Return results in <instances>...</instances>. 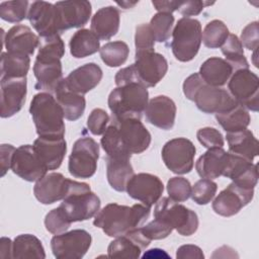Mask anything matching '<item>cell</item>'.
<instances>
[{
    "instance_id": "obj_1",
    "label": "cell",
    "mask_w": 259,
    "mask_h": 259,
    "mask_svg": "<svg viewBox=\"0 0 259 259\" xmlns=\"http://www.w3.org/2000/svg\"><path fill=\"white\" fill-rule=\"evenodd\" d=\"M151 213V207L144 203L133 206L108 203L96 213L93 224L108 237L116 238L142 227Z\"/></svg>"
},
{
    "instance_id": "obj_2",
    "label": "cell",
    "mask_w": 259,
    "mask_h": 259,
    "mask_svg": "<svg viewBox=\"0 0 259 259\" xmlns=\"http://www.w3.org/2000/svg\"><path fill=\"white\" fill-rule=\"evenodd\" d=\"M29 113L38 137L64 138L66 132L64 113L53 94L48 92L35 94L30 102Z\"/></svg>"
},
{
    "instance_id": "obj_3",
    "label": "cell",
    "mask_w": 259,
    "mask_h": 259,
    "mask_svg": "<svg viewBox=\"0 0 259 259\" xmlns=\"http://www.w3.org/2000/svg\"><path fill=\"white\" fill-rule=\"evenodd\" d=\"M107 102L111 119H141L149 102V92L140 82H128L116 86L110 92Z\"/></svg>"
},
{
    "instance_id": "obj_4",
    "label": "cell",
    "mask_w": 259,
    "mask_h": 259,
    "mask_svg": "<svg viewBox=\"0 0 259 259\" xmlns=\"http://www.w3.org/2000/svg\"><path fill=\"white\" fill-rule=\"evenodd\" d=\"M99 197L91 191L88 183L72 181L71 188L59 205L71 223L87 221L100 209Z\"/></svg>"
},
{
    "instance_id": "obj_5",
    "label": "cell",
    "mask_w": 259,
    "mask_h": 259,
    "mask_svg": "<svg viewBox=\"0 0 259 259\" xmlns=\"http://www.w3.org/2000/svg\"><path fill=\"white\" fill-rule=\"evenodd\" d=\"M202 41L199 20L190 17L180 18L172 31L170 44L174 57L180 62H189L197 55Z\"/></svg>"
},
{
    "instance_id": "obj_6",
    "label": "cell",
    "mask_w": 259,
    "mask_h": 259,
    "mask_svg": "<svg viewBox=\"0 0 259 259\" xmlns=\"http://www.w3.org/2000/svg\"><path fill=\"white\" fill-rule=\"evenodd\" d=\"M154 218L163 221L181 236L193 235L199 224L195 211L170 197H161L157 201L154 208Z\"/></svg>"
},
{
    "instance_id": "obj_7",
    "label": "cell",
    "mask_w": 259,
    "mask_h": 259,
    "mask_svg": "<svg viewBox=\"0 0 259 259\" xmlns=\"http://www.w3.org/2000/svg\"><path fill=\"white\" fill-rule=\"evenodd\" d=\"M99 159V145L90 137L78 139L69 157L68 170L75 178H90L97 169Z\"/></svg>"
},
{
    "instance_id": "obj_8",
    "label": "cell",
    "mask_w": 259,
    "mask_h": 259,
    "mask_svg": "<svg viewBox=\"0 0 259 259\" xmlns=\"http://www.w3.org/2000/svg\"><path fill=\"white\" fill-rule=\"evenodd\" d=\"M229 93L247 110L258 111L259 107V79L249 69L235 71L228 81Z\"/></svg>"
},
{
    "instance_id": "obj_9",
    "label": "cell",
    "mask_w": 259,
    "mask_h": 259,
    "mask_svg": "<svg viewBox=\"0 0 259 259\" xmlns=\"http://www.w3.org/2000/svg\"><path fill=\"white\" fill-rule=\"evenodd\" d=\"M196 149L186 138H175L162 148L161 156L166 167L175 174H187L194 165Z\"/></svg>"
},
{
    "instance_id": "obj_10",
    "label": "cell",
    "mask_w": 259,
    "mask_h": 259,
    "mask_svg": "<svg viewBox=\"0 0 259 259\" xmlns=\"http://www.w3.org/2000/svg\"><path fill=\"white\" fill-rule=\"evenodd\" d=\"M91 235L82 229L72 230L55 235L51 240V248L58 259H81L91 246Z\"/></svg>"
},
{
    "instance_id": "obj_11",
    "label": "cell",
    "mask_w": 259,
    "mask_h": 259,
    "mask_svg": "<svg viewBox=\"0 0 259 259\" xmlns=\"http://www.w3.org/2000/svg\"><path fill=\"white\" fill-rule=\"evenodd\" d=\"M135 60L138 79L147 88L155 87L168 71L166 58L155 51L136 52Z\"/></svg>"
},
{
    "instance_id": "obj_12",
    "label": "cell",
    "mask_w": 259,
    "mask_h": 259,
    "mask_svg": "<svg viewBox=\"0 0 259 259\" xmlns=\"http://www.w3.org/2000/svg\"><path fill=\"white\" fill-rule=\"evenodd\" d=\"M11 170L21 179L28 182H36L42 178L48 171L33 145H22L16 148L12 162Z\"/></svg>"
},
{
    "instance_id": "obj_13",
    "label": "cell",
    "mask_w": 259,
    "mask_h": 259,
    "mask_svg": "<svg viewBox=\"0 0 259 259\" xmlns=\"http://www.w3.org/2000/svg\"><path fill=\"white\" fill-rule=\"evenodd\" d=\"M111 122L115 124L122 145L131 154H141L149 148L152 137L141 119H111Z\"/></svg>"
},
{
    "instance_id": "obj_14",
    "label": "cell",
    "mask_w": 259,
    "mask_h": 259,
    "mask_svg": "<svg viewBox=\"0 0 259 259\" xmlns=\"http://www.w3.org/2000/svg\"><path fill=\"white\" fill-rule=\"evenodd\" d=\"M192 101L200 111L207 114L221 113L238 104L229 91L222 87L207 85L204 81L196 90Z\"/></svg>"
},
{
    "instance_id": "obj_15",
    "label": "cell",
    "mask_w": 259,
    "mask_h": 259,
    "mask_svg": "<svg viewBox=\"0 0 259 259\" xmlns=\"http://www.w3.org/2000/svg\"><path fill=\"white\" fill-rule=\"evenodd\" d=\"M125 191L130 197L151 207L162 197L164 185L161 179L154 174L139 173L134 174L128 180Z\"/></svg>"
},
{
    "instance_id": "obj_16",
    "label": "cell",
    "mask_w": 259,
    "mask_h": 259,
    "mask_svg": "<svg viewBox=\"0 0 259 259\" xmlns=\"http://www.w3.org/2000/svg\"><path fill=\"white\" fill-rule=\"evenodd\" d=\"M253 196L254 189H245L232 182L218 194L211 206L215 213L222 217H232L250 203Z\"/></svg>"
},
{
    "instance_id": "obj_17",
    "label": "cell",
    "mask_w": 259,
    "mask_h": 259,
    "mask_svg": "<svg viewBox=\"0 0 259 259\" xmlns=\"http://www.w3.org/2000/svg\"><path fill=\"white\" fill-rule=\"evenodd\" d=\"M57 8L60 33L70 28H80L87 24L92 12L89 1H58Z\"/></svg>"
},
{
    "instance_id": "obj_18",
    "label": "cell",
    "mask_w": 259,
    "mask_h": 259,
    "mask_svg": "<svg viewBox=\"0 0 259 259\" xmlns=\"http://www.w3.org/2000/svg\"><path fill=\"white\" fill-rule=\"evenodd\" d=\"M33 74L36 79L34 88L54 94L64 81L60 59L36 56L33 64Z\"/></svg>"
},
{
    "instance_id": "obj_19",
    "label": "cell",
    "mask_w": 259,
    "mask_h": 259,
    "mask_svg": "<svg viewBox=\"0 0 259 259\" xmlns=\"http://www.w3.org/2000/svg\"><path fill=\"white\" fill-rule=\"evenodd\" d=\"M72 181V179L66 178L59 172L46 174L35 182L33 194L42 204L55 203L66 197L71 188Z\"/></svg>"
},
{
    "instance_id": "obj_20",
    "label": "cell",
    "mask_w": 259,
    "mask_h": 259,
    "mask_svg": "<svg viewBox=\"0 0 259 259\" xmlns=\"http://www.w3.org/2000/svg\"><path fill=\"white\" fill-rule=\"evenodd\" d=\"M1 80V117L7 118L16 114L22 108L26 92L27 81L23 78H5Z\"/></svg>"
},
{
    "instance_id": "obj_21",
    "label": "cell",
    "mask_w": 259,
    "mask_h": 259,
    "mask_svg": "<svg viewBox=\"0 0 259 259\" xmlns=\"http://www.w3.org/2000/svg\"><path fill=\"white\" fill-rule=\"evenodd\" d=\"M27 18L40 37L60 34L57 8L46 1H34L30 4Z\"/></svg>"
},
{
    "instance_id": "obj_22",
    "label": "cell",
    "mask_w": 259,
    "mask_h": 259,
    "mask_svg": "<svg viewBox=\"0 0 259 259\" xmlns=\"http://www.w3.org/2000/svg\"><path fill=\"white\" fill-rule=\"evenodd\" d=\"M150 243L151 241L144 236L140 227L111 241L107 248V256L110 258H139Z\"/></svg>"
},
{
    "instance_id": "obj_23",
    "label": "cell",
    "mask_w": 259,
    "mask_h": 259,
    "mask_svg": "<svg viewBox=\"0 0 259 259\" xmlns=\"http://www.w3.org/2000/svg\"><path fill=\"white\" fill-rule=\"evenodd\" d=\"M223 176L230 178L233 183L242 188L254 189L258 182L257 165L241 156L229 153Z\"/></svg>"
},
{
    "instance_id": "obj_24",
    "label": "cell",
    "mask_w": 259,
    "mask_h": 259,
    "mask_svg": "<svg viewBox=\"0 0 259 259\" xmlns=\"http://www.w3.org/2000/svg\"><path fill=\"white\" fill-rule=\"evenodd\" d=\"M176 111V104L170 97L158 95L149 100L144 113L148 122L161 130L169 131L174 126Z\"/></svg>"
},
{
    "instance_id": "obj_25",
    "label": "cell",
    "mask_w": 259,
    "mask_h": 259,
    "mask_svg": "<svg viewBox=\"0 0 259 259\" xmlns=\"http://www.w3.org/2000/svg\"><path fill=\"white\" fill-rule=\"evenodd\" d=\"M102 75V70L97 64L87 63L73 70L64 79V85L68 90L84 95L100 83Z\"/></svg>"
},
{
    "instance_id": "obj_26",
    "label": "cell",
    "mask_w": 259,
    "mask_h": 259,
    "mask_svg": "<svg viewBox=\"0 0 259 259\" xmlns=\"http://www.w3.org/2000/svg\"><path fill=\"white\" fill-rule=\"evenodd\" d=\"M2 32L3 44L8 53L31 56L38 48L39 37L26 25L16 24L6 33L3 30Z\"/></svg>"
},
{
    "instance_id": "obj_27",
    "label": "cell",
    "mask_w": 259,
    "mask_h": 259,
    "mask_svg": "<svg viewBox=\"0 0 259 259\" xmlns=\"http://www.w3.org/2000/svg\"><path fill=\"white\" fill-rule=\"evenodd\" d=\"M33 147L48 170L58 169L67 152V143L64 138L38 137L33 142Z\"/></svg>"
},
{
    "instance_id": "obj_28",
    "label": "cell",
    "mask_w": 259,
    "mask_h": 259,
    "mask_svg": "<svg viewBox=\"0 0 259 259\" xmlns=\"http://www.w3.org/2000/svg\"><path fill=\"white\" fill-rule=\"evenodd\" d=\"M120 24L119 11L114 6H105L98 9L91 19V31L102 40L114 36Z\"/></svg>"
},
{
    "instance_id": "obj_29",
    "label": "cell",
    "mask_w": 259,
    "mask_h": 259,
    "mask_svg": "<svg viewBox=\"0 0 259 259\" xmlns=\"http://www.w3.org/2000/svg\"><path fill=\"white\" fill-rule=\"evenodd\" d=\"M229 153L223 148H211L202 154L195 163L197 174L201 178L215 179L223 176Z\"/></svg>"
},
{
    "instance_id": "obj_30",
    "label": "cell",
    "mask_w": 259,
    "mask_h": 259,
    "mask_svg": "<svg viewBox=\"0 0 259 259\" xmlns=\"http://www.w3.org/2000/svg\"><path fill=\"white\" fill-rule=\"evenodd\" d=\"M233 73L234 71L231 65L225 59L219 57H211L205 60L201 64L198 72L207 85L215 87L224 86Z\"/></svg>"
},
{
    "instance_id": "obj_31",
    "label": "cell",
    "mask_w": 259,
    "mask_h": 259,
    "mask_svg": "<svg viewBox=\"0 0 259 259\" xmlns=\"http://www.w3.org/2000/svg\"><path fill=\"white\" fill-rule=\"evenodd\" d=\"M227 142L229 153L241 156L251 162L258 155V141L253 133L248 130H242L233 133H227Z\"/></svg>"
},
{
    "instance_id": "obj_32",
    "label": "cell",
    "mask_w": 259,
    "mask_h": 259,
    "mask_svg": "<svg viewBox=\"0 0 259 259\" xmlns=\"http://www.w3.org/2000/svg\"><path fill=\"white\" fill-rule=\"evenodd\" d=\"M134 174L131 159L106 157V176L112 189L118 192L125 191L126 184Z\"/></svg>"
},
{
    "instance_id": "obj_33",
    "label": "cell",
    "mask_w": 259,
    "mask_h": 259,
    "mask_svg": "<svg viewBox=\"0 0 259 259\" xmlns=\"http://www.w3.org/2000/svg\"><path fill=\"white\" fill-rule=\"evenodd\" d=\"M54 96L60 104L66 119L75 121L83 115L86 107L85 97L68 90L64 85V81L56 90Z\"/></svg>"
},
{
    "instance_id": "obj_34",
    "label": "cell",
    "mask_w": 259,
    "mask_h": 259,
    "mask_svg": "<svg viewBox=\"0 0 259 259\" xmlns=\"http://www.w3.org/2000/svg\"><path fill=\"white\" fill-rule=\"evenodd\" d=\"M69 46L71 55L76 59L86 58L100 50L99 38L87 28L77 30L72 35Z\"/></svg>"
},
{
    "instance_id": "obj_35",
    "label": "cell",
    "mask_w": 259,
    "mask_h": 259,
    "mask_svg": "<svg viewBox=\"0 0 259 259\" xmlns=\"http://www.w3.org/2000/svg\"><path fill=\"white\" fill-rule=\"evenodd\" d=\"M30 66L29 56L2 53L1 54V70L0 79L5 78H23L26 77Z\"/></svg>"
},
{
    "instance_id": "obj_36",
    "label": "cell",
    "mask_w": 259,
    "mask_h": 259,
    "mask_svg": "<svg viewBox=\"0 0 259 259\" xmlns=\"http://www.w3.org/2000/svg\"><path fill=\"white\" fill-rule=\"evenodd\" d=\"M215 118L226 133L245 130L248 127L251 120L248 110L239 103L229 110L215 113Z\"/></svg>"
},
{
    "instance_id": "obj_37",
    "label": "cell",
    "mask_w": 259,
    "mask_h": 259,
    "mask_svg": "<svg viewBox=\"0 0 259 259\" xmlns=\"http://www.w3.org/2000/svg\"><path fill=\"white\" fill-rule=\"evenodd\" d=\"M13 258H46L40 240L31 234H21L13 240Z\"/></svg>"
},
{
    "instance_id": "obj_38",
    "label": "cell",
    "mask_w": 259,
    "mask_h": 259,
    "mask_svg": "<svg viewBox=\"0 0 259 259\" xmlns=\"http://www.w3.org/2000/svg\"><path fill=\"white\" fill-rule=\"evenodd\" d=\"M221 49L226 58L225 60L231 65L234 72L241 69H249V63L245 57L243 46L236 34L230 33Z\"/></svg>"
},
{
    "instance_id": "obj_39",
    "label": "cell",
    "mask_w": 259,
    "mask_h": 259,
    "mask_svg": "<svg viewBox=\"0 0 259 259\" xmlns=\"http://www.w3.org/2000/svg\"><path fill=\"white\" fill-rule=\"evenodd\" d=\"M100 144L106 153V157L108 158H128L131 159L132 154L124 148L122 145L117 128L114 123H110L102 138L100 140Z\"/></svg>"
},
{
    "instance_id": "obj_40",
    "label": "cell",
    "mask_w": 259,
    "mask_h": 259,
    "mask_svg": "<svg viewBox=\"0 0 259 259\" xmlns=\"http://www.w3.org/2000/svg\"><path fill=\"white\" fill-rule=\"evenodd\" d=\"M101 60L108 67H119L123 65L128 57V46L121 40L109 41L99 50Z\"/></svg>"
},
{
    "instance_id": "obj_41",
    "label": "cell",
    "mask_w": 259,
    "mask_h": 259,
    "mask_svg": "<svg viewBox=\"0 0 259 259\" xmlns=\"http://www.w3.org/2000/svg\"><path fill=\"white\" fill-rule=\"evenodd\" d=\"M229 34L227 25L222 20L213 19L205 25L202 31V41L208 49H218L224 45Z\"/></svg>"
},
{
    "instance_id": "obj_42",
    "label": "cell",
    "mask_w": 259,
    "mask_h": 259,
    "mask_svg": "<svg viewBox=\"0 0 259 259\" xmlns=\"http://www.w3.org/2000/svg\"><path fill=\"white\" fill-rule=\"evenodd\" d=\"M174 16L171 13L158 12L150 20V27L158 42H165L170 38L173 31Z\"/></svg>"
},
{
    "instance_id": "obj_43",
    "label": "cell",
    "mask_w": 259,
    "mask_h": 259,
    "mask_svg": "<svg viewBox=\"0 0 259 259\" xmlns=\"http://www.w3.org/2000/svg\"><path fill=\"white\" fill-rule=\"evenodd\" d=\"M28 1H4L0 3V17L8 22H20L27 17Z\"/></svg>"
},
{
    "instance_id": "obj_44",
    "label": "cell",
    "mask_w": 259,
    "mask_h": 259,
    "mask_svg": "<svg viewBox=\"0 0 259 259\" xmlns=\"http://www.w3.org/2000/svg\"><path fill=\"white\" fill-rule=\"evenodd\" d=\"M218 190V185L211 179L201 178L196 181L191 188V198L194 202L199 205H204L209 203Z\"/></svg>"
},
{
    "instance_id": "obj_45",
    "label": "cell",
    "mask_w": 259,
    "mask_h": 259,
    "mask_svg": "<svg viewBox=\"0 0 259 259\" xmlns=\"http://www.w3.org/2000/svg\"><path fill=\"white\" fill-rule=\"evenodd\" d=\"M65 55V44L61 38L60 34H55L47 37L39 38L38 45V57L46 58H56L62 59Z\"/></svg>"
},
{
    "instance_id": "obj_46",
    "label": "cell",
    "mask_w": 259,
    "mask_h": 259,
    "mask_svg": "<svg viewBox=\"0 0 259 259\" xmlns=\"http://www.w3.org/2000/svg\"><path fill=\"white\" fill-rule=\"evenodd\" d=\"M71 224L72 223L60 206L49 211L45 218V227L47 231L54 235H60L67 232Z\"/></svg>"
},
{
    "instance_id": "obj_47",
    "label": "cell",
    "mask_w": 259,
    "mask_h": 259,
    "mask_svg": "<svg viewBox=\"0 0 259 259\" xmlns=\"http://www.w3.org/2000/svg\"><path fill=\"white\" fill-rule=\"evenodd\" d=\"M191 184L184 177H172L167 182V192L169 197L177 202L186 201L191 194Z\"/></svg>"
},
{
    "instance_id": "obj_48",
    "label": "cell",
    "mask_w": 259,
    "mask_h": 259,
    "mask_svg": "<svg viewBox=\"0 0 259 259\" xmlns=\"http://www.w3.org/2000/svg\"><path fill=\"white\" fill-rule=\"evenodd\" d=\"M155 36L149 23H142L137 26L135 34L136 52L155 51Z\"/></svg>"
},
{
    "instance_id": "obj_49",
    "label": "cell",
    "mask_w": 259,
    "mask_h": 259,
    "mask_svg": "<svg viewBox=\"0 0 259 259\" xmlns=\"http://www.w3.org/2000/svg\"><path fill=\"white\" fill-rule=\"evenodd\" d=\"M109 121L110 117L104 109L94 108L87 118V127L89 132L95 136L103 135L108 126Z\"/></svg>"
},
{
    "instance_id": "obj_50",
    "label": "cell",
    "mask_w": 259,
    "mask_h": 259,
    "mask_svg": "<svg viewBox=\"0 0 259 259\" xmlns=\"http://www.w3.org/2000/svg\"><path fill=\"white\" fill-rule=\"evenodd\" d=\"M141 231L147 239L152 241L167 238L172 233L173 229L163 221L155 218L146 226H142Z\"/></svg>"
},
{
    "instance_id": "obj_51",
    "label": "cell",
    "mask_w": 259,
    "mask_h": 259,
    "mask_svg": "<svg viewBox=\"0 0 259 259\" xmlns=\"http://www.w3.org/2000/svg\"><path fill=\"white\" fill-rule=\"evenodd\" d=\"M196 138L198 142L205 148H223L225 145L224 137L221 132L214 127L205 126L199 128L196 133Z\"/></svg>"
},
{
    "instance_id": "obj_52",
    "label": "cell",
    "mask_w": 259,
    "mask_h": 259,
    "mask_svg": "<svg viewBox=\"0 0 259 259\" xmlns=\"http://www.w3.org/2000/svg\"><path fill=\"white\" fill-rule=\"evenodd\" d=\"M240 41L243 47L250 51H256L258 49L259 24L257 21H253L243 28Z\"/></svg>"
},
{
    "instance_id": "obj_53",
    "label": "cell",
    "mask_w": 259,
    "mask_h": 259,
    "mask_svg": "<svg viewBox=\"0 0 259 259\" xmlns=\"http://www.w3.org/2000/svg\"><path fill=\"white\" fill-rule=\"evenodd\" d=\"M213 2H206V1H196V0H190V1H181L180 6L178 7V11L184 16H194L198 15L205 6L212 5Z\"/></svg>"
},
{
    "instance_id": "obj_54",
    "label": "cell",
    "mask_w": 259,
    "mask_h": 259,
    "mask_svg": "<svg viewBox=\"0 0 259 259\" xmlns=\"http://www.w3.org/2000/svg\"><path fill=\"white\" fill-rule=\"evenodd\" d=\"M203 80L198 73H194L188 76L183 82V93L185 97L192 101L196 90L199 88Z\"/></svg>"
},
{
    "instance_id": "obj_55",
    "label": "cell",
    "mask_w": 259,
    "mask_h": 259,
    "mask_svg": "<svg viewBox=\"0 0 259 259\" xmlns=\"http://www.w3.org/2000/svg\"><path fill=\"white\" fill-rule=\"evenodd\" d=\"M15 148L9 144H2L0 146V162H1V176L3 177L11 168V162Z\"/></svg>"
},
{
    "instance_id": "obj_56",
    "label": "cell",
    "mask_w": 259,
    "mask_h": 259,
    "mask_svg": "<svg viewBox=\"0 0 259 259\" xmlns=\"http://www.w3.org/2000/svg\"><path fill=\"white\" fill-rule=\"evenodd\" d=\"M176 258L178 259H203L202 250L196 245H182L177 249Z\"/></svg>"
},
{
    "instance_id": "obj_57",
    "label": "cell",
    "mask_w": 259,
    "mask_h": 259,
    "mask_svg": "<svg viewBox=\"0 0 259 259\" xmlns=\"http://www.w3.org/2000/svg\"><path fill=\"white\" fill-rule=\"evenodd\" d=\"M181 1H152L153 6L158 12H165V13H171L175 10H178V7L180 6Z\"/></svg>"
},
{
    "instance_id": "obj_58",
    "label": "cell",
    "mask_w": 259,
    "mask_h": 259,
    "mask_svg": "<svg viewBox=\"0 0 259 259\" xmlns=\"http://www.w3.org/2000/svg\"><path fill=\"white\" fill-rule=\"evenodd\" d=\"M0 257L3 259L13 258V242L6 237L0 239Z\"/></svg>"
},
{
    "instance_id": "obj_59",
    "label": "cell",
    "mask_w": 259,
    "mask_h": 259,
    "mask_svg": "<svg viewBox=\"0 0 259 259\" xmlns=\"http://www.w3.org/2000/svg\"><path fill=\"white\" fill-rule=\"evenodd\" d=\"M161 257H170L164 250L155 248L148 250L144 255L143 258H161Z\"/></svg>"
}]
</instances>
